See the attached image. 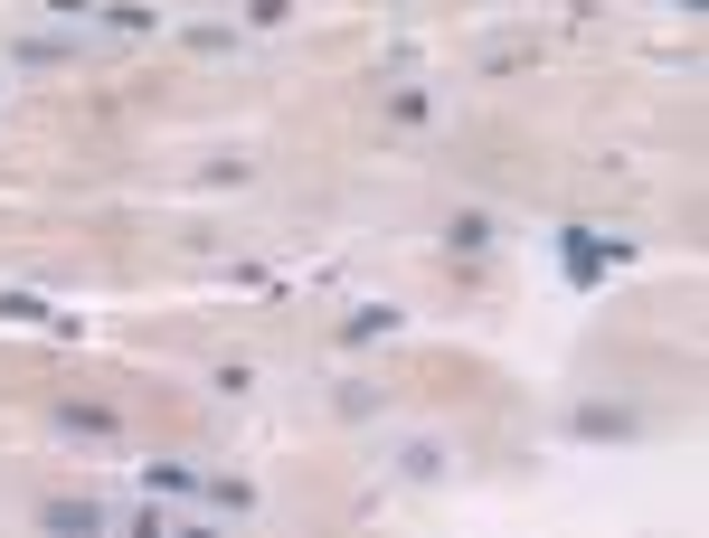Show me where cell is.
Listing matches in <instances>:
<instances>
[{"label": "cell", "mask_w": 709, "mask_h": 538, "mask_svg": "<svg viewBox=\"0 0 709 538\" xmlns=\"http://www.w3.org/2000/svg\"><path fill=\"white\" fill-rule=\"evenodd\" d=\"M57 425L67 435H114V406H57Z\"/></svg>", "instance_id": "obj_1"}, {"label": "cell", "mask_w": 709, "mask_h": 538, "mask_svg": "<svg viewBox=\"0 0 709 538\" xmlns=\"http://www.w3.org/2000/svg\"><path fill=\"white\" fill-rule=\"evenodd\" d=\"M95 519H104L95 501H47V529H95Z\"/></svg>", "instance_id": "obj_2"}]
</instances>
